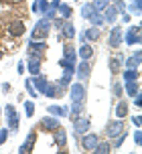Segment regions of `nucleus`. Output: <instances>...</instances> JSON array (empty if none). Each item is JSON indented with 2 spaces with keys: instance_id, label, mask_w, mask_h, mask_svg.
<instances>
[{
  "instance_id": "obj_35",
  "label": "nucleus",
  "mask_w": 142,
  "mask_h": 154,
  "mask_svg": "<svg viewBox=\"0 0 142 154\" xmlns=\"http://www.w3.org/2000/svg\"><path fill=\"white\" fill-rule=\"evenodd\" d=\"M124 81H138V71L136 69H126L124 71Z\"/></svg>"
},
{
  "instance_id": "obj_20",
  "label": "nucleus",
  "mask_w": 142,
  "mask_h": 154,
  "mask_svg": "<svg viewBox=\"0 0 142 154\" xmlns=\"http://www.w3.org/2000/svg\"><path fill=\"white\" fill-rule=\"evenodd\" d=\"M55 144L59 148H65V144H67V132H65L61 126L55 130Z\"/></svg>"
},
{
  "instance_id": "obj_36",
  "label": "nucleus",
  "mask_w": 142,
  "mask_h": 154,
  "mask_svg": "<svg viewBox=\"0 0 142 154\" xmlns=\"http://www.w3.org/2000/svg\"><path fill=\"white\" fill-rule=\"evenodd\" d=\"M81 112V101H73V106H71V120H75Z\"/></svg>"
},
{
  "instance_id": "obj_25",
  "label": "nucleus",
  "mask_w": 142,
  "mask_h": 154,
  "mask_svg": "<svg viewBox=\"0 0 142 154\" xmlns=\"http://www.w3.org/2000/svg\"><path fill=\"white\" fill-rule=\"evenodd\" d=\"M122 61H124V57H122V55H114V57H112L110 59V71L112 73H118L120 71V65H122Z\"/></svg>"
},
{
  "instance_id": "obj_10",
  "label": "nucleus",
  "mask_w": 142,
  "mask_h": 154,
  "mask_svg": "<svg viewBox=\"0 0 142 154\" xmlns=\"http://www.w3.org/2000/svg\"><path fill=\"white\" fill-rule=\"evenodd\" d=\"M89 73H91L89 63H87V61H81V63H79V67H75V73H73V75H77L79 81H85L87 77H89Z\"/></svg>"
},
{
  "instance_id": "obj_32",
  "label": "nucleus",
  "mask_w": 142,
  "mask_h": 154,
  "mask_svg": "<svg viewBox=\"0 0 142 154\" xmlns=\"http://www.w3.org/2000/svg\"><path fill=\"white\" fill-rule=\"evenodd\" d=\"M126 136H128V134H124V130H122L118 136H114V138H112V144H110V146L112 148H120V146H122V142L126 140Z\"/></svg>"
},
{
  "instance_id": "obj_51",
  "label": "nucleus",
  "mask_w": 142,
  "mask_h": 154,
  "mask_svg": "<svg viewBox=\"0 0 142 154\" xmlns=\"http://www.w3.org/2000/svg\"><path fill=\"white\" fill-rule=\"evenodd\" d=\"M110 2H114V0H110Z\"/></svg>"
},
{
  "instance_id": "obj_44",
  "label": "nucleus",
  "mask_w": 142,
  "mask_h": 154,
  "mask_svg": "<svg viewBox=\"0 0 142 154\" xmlns=\"http://www.w3.org/2000/svg\"><path fill=\"white\" fill-rule=\"evenodd\" d=\"M134 142L138 144V146L142 144V132H140V130H136V132H134Z\"/></svg>"
},
{
  "instance_id": "obj_21",
  "label": "nucleus",
  "mask_w": 142,
  "mask_h": 154,
  "mask_svg": "<svg viewBox=\"0 0 142 154\" xmlns=\"http://www.w3.org/2000/svg\"><path fill=\"white\" fill-rule=\"evenodd\" d=\"M47 114L57 116V118H65V116L69 114V109L65 108V106H49V108H47Z\"/></svg>"
},
{
  "instance_id": "obj_3",
  "label": "nucleus",
  "mask_w": 142,
  "mask_h": 154,
  "mask_svg": "<svg viewBox=\"0 0 142 154\" xmlns=\"http://www.w3.org/2000/svg\"><path fill=\"white\" fill-rule=\"evenodd\" d=\"M41 55L31 53L29 51V61H26V69L31 71V75H41Z\"/></svg>"
},
{
  "instance_id": "obj_17",
  "label": "nucleus",
  "mask_w": 142,
  "mask_h": 154,
  "mask_svg": "<svg viewBox=\"0 0 142 154\" xmlns=\"http://www.w3.org/2000/svg\"><path fill=\"white\" fill-rule=\"evenodd\" d=\"M49 8H51V2H49V0H35L32 6H31V10H32V12H41V14H45Z\"/></svg>"
},
{
  "instance_id": "obj_41",
  "label": "nucleus",
  "mask_w": 142,
  "mask_h": 154,
  "mask_svg": "<svg viewBox=\"0 0 142 154\" xmlns=\"http://www.w3.org/2000/svg\"><path fill=\"white\" fill-rule=\"evenodd\" d=\"M114 6H116V10L122 12V14L126 12V2H124V0H114Z\"/></svg>"
},
{
  "instance_id": "obj_38",
  "label": "nucleus",
  "mask_w": 142,
  "mask_h": 154,
  "mask_svg": "<svg viewBox=\"0 0 142 154\" xmlns=\"http://www.w3.org/2000/svg\"><path fill=\"white\" fill-rule=\"evenodd\" d=\"M24 114L29 116V118H32V116H35V103H32L31 100L24 103Z\"/></svg>"
},
{
  "instance_id": "obj_39",
  "label": "nucleus",
  "mask_w": 142,
  "mask_h": 154,
  "mask_svg": "<svg viewBox=\"0 0 142 154\" xmlns=\"http://www.w3.org/2000/svg\"><path fill=\"white\" fill-rule=\"evenodd\" d=\"M24 87H26V91H29V95H31V97H37V95H39V93H37V89L32 87L31 79H26V81H24Z\"/></svg>"
},
{
  "instance_id": "obj_22",
  "label": "nucleus",
  "mask_w": 142,
  "mask_h": 154,
  "mask_svg": "<svg viewBox=\"0 0 142 154\" xmlns=\"http://www.w3.org/2000/svg\"><path fill=\"white\" fill-rule=\"evenodd\" d=\"M124 91L128 93V97H134V95H138V93H140V85H138V81H126V85H124Z\"/></svg>"
},
{
  "instance_id": "obj_7",
  "label": "nucleus",
  "mask_w": 142,
  "mask_h": 154,
  "mask_svg": "<svg viewBox=\"0 0 142 154\" xmlns=\"http://www.w3.org/2000/svg\"><path fill=\"white\" fill-rule=\"evenodd\" d=\"M122 41H126L128 45H138V43H140V26H138V24L128 26L126 38H122Z\"/></svg>"
},
{
  "instance_id": "obj_8",
  "label": "nucleus",
  "mask_w": 142,
  "mask_h": 154,
  "mask_svg": "<svg viewBox=\"0 0 142 154\" xmlns=\"http://www.w3.org/2000/svg\"><path fill=\"white\" fill-rule=\"evenodd\" d=\"M69 93H71V101H83V97H85V87H83V83H73L69 85Z\"/></svg>"
},
{
  "instance_id": "obj_6",
  "label": "nucleus",
  "mask_w": 142,
  "mask_h": 154,
  "mask_svg": "<svg viewBox=\"0 0 142 154\" xmlns=\"http://www.w3.org/2000/svg\"><path fill=\"white\" fill-rule=\"evenodd\" d=\"M89 118H81V116H77L75 120H73V130H75V136H81V134H85L87 130H89Z\"/></svg>"
},
{
  "instance_id": "obj_1",
  "label": "nucleus",
  "mask_w": 142,
  "mask_h": 154,
  "mask_svg": "<svg viewBox=\"0 0 142 154\" xmlns=\"http://www.w3.org/2000/svg\"><path fill=\"white\" fill-rule=\"evenodd\" d=\"M49 31H51V20L49 18H39L37 23H35V26H32L31 31V41H45L49 35Z\"/></svg>"
},
{
  "instance_id": "obj_19",
  "label": "nucleus",
  "mask_w": 142,
  "mask_h": 154,
  "mask_svg": "<svg viewBox=\"0 0 142 154\" xmlns=\"http://www.w3.org/2000/svg\"><path fill=\"white\" fill-rule=\"evenodd\" d=\"M75 37V26L71 23H63V26H61V32H59V38L63 41V38H73Z\"/></svg>"
},
{
  "instance_id": "obj_42",
  "label": "nucleus",
  "mask_w": 142,
  "mask_h": 154,
  "mask_svg": "<svg viewBox=\"0 0 142 154\" xmlns=\"http://www.w3.org/2000/svg\"><path fill=\"white\" fill-rule=\"evenodd\" d=\"M6 138H8V128H2V130H0V146L6 142Z\"/></svg>"
},
{
  "instance_id": "obj_16",
  "label": "nucleus",
  "mask_w": 142,
  "mask_h": 154,
  "mask_svg": "<svg viewBox=\"0 0 142 154\" xmlns=\"http://www.w3.org/2000/svg\"><path fill=\"white\" fill-rule=\"evenodd\" d=\"M61 93H63V91L57 87V83H51V81H47L45 89H43V95H47V97H59Z\"/></svg>"
},
{
  "instance_id": "obj_15",
  "label": "nucleus",
  "mask_w": 142,
  "mask_h": 154,
  "mask_svg": "<svg viewBox=\"0 0 142 154\" xmlns=\"http://www.w3.org/2000/svg\"><path fill=\"white\" fill-rule=\"evenodd\" d=\"M140 61H142V53L136 51V53H132V57H128L124 63H126V69H138V67H140Z\"/></svg>"
},
{
  "instance_id": "obj_45",
  "label": "nucleus",
  "mask_w": 142,
  "mask_h": 154,
  "mask_svg": "<svg viewBox=\"0 0 142 154\" xmlns=\"http://www.w3.org/2000/svg\"><path fill=\"white\" fill-rule=\"evenodd\" d=\"M134 97H136V100H134V106H136V108H140V106H142V95L138 93V95H134Z\"/></svg>"
},
{
  "instance_id": "obj_34",
  "label": "nucleus",
  "mask_w": 142,
  "mask_h": 154,
  "mask_svg": "<svg viewBox=\"0 0 142 154\" xmlns=\"http://www.w3.org/2000/svg\"><path fill=\"white\" fill-rule=\"evenodd\" d=\"M94 10H95V8H94V2H85V4L81 6V16H83V18H89V14H91Z\"/></svg>"
},
{
  "instance_id": "obj_48",
  "label": "nucleus",
  "mask_w": 142,
  "mask_h": 154,
  "mask_svg": "<svg viewBox=\"0 0 142 154\" xmlns=\"http://www.w3.org/2000/svg\"><path fill=\"white\" fill-rule=\"evenodd\" d=\"M18 73H24V63L23 61L18 63Z\"/></svg>"
},
{
  "instance_id": "obj_24",
  "label": "nucleus",
  "mask_w": 142,
  "mask_h": 154,
  "mask_svg": "<svg viewBox=\"0 0 142 154\" xmlns=\"http://www.w3.org/2000/svg\"><path fill=\"white\" fill-rule=\"evenodd\" d=\"M79 57H81V59H83V61H89V59H91V57H94V49H91V47L89 45H85V43H83V45L79 47Z\"/></svg>"
},
{
  "instance_id": "obj_50",
  "label": "nucleus",
  "mask_w": 142,
  "mask_h": 154,
  "mask_svg": "<svg viewBox=\"0 0 142 154\" xmlns=\"http://www.w3.org/2000/svg\"><path fill=\"white\" fill-rule=\"evenodd\" d=\"M132 2H140V0H132Z\"/></svg>"
},
{
  "instance_id": "obj_28",
  "label": "nucleus",
  "mask_w": 142,
  "mask_h": 154,
  "mask_svg": "<svg viewBox=\"0 0 142 154\" xmlns=\"http://www.w3.org/2000/svg\"><path fill=\"white\" fill-rule=\"evenodd\" d=\"M57 12H59L61 18H65V20L71 18V6H69V4H65V2H59V4H57Z\"/></svg>"
},
{
  "instance_id": "obj_2",
  "label": "nucleus",
  "mask_w": 142,
  "mask_h": 154,
  "mask_svg": "<svg viewBox=\"0 0 142 154\" xmlns=\"http://www.w3.org/2000/svg\"><path fill=\"white\" fill-rule=\"evenodd\" d=\"M100 142V136L95 134V132H85V134H81V146L85 148L87 152H94L95 144Z\"/></svg>"
},
{
  "instance_id": "obj_12",
  "label": "nucleus",
  "mask_w": 142,
  "mask_h": 154,
  "mask_svg": "<svg viewBox=\"0 0 142 154\" xmlns=\"http://www.w3.org/2000/svg\"><path fill=\"white\" fill-rule=\"evenodd\" d=\"M8 35L10 37H23L24 35V24L20 20H12L8 24Z\"/></svg>"
},
{
  "instance_id": "obj_37",
  "label": "nucleus",
  "mask_w": 142,
  "mask_h": 154,
  "mask_svg": "<svg viewBox=\"0 0 142 154\" xmlns=\"http://www.w3.org/2000/svg\"><path fill=\"white\" fill-rule=\"evenodd\" d=\"M91 2H94V8H95V10H100V12L110 4V0H91Z\"/></svg>"
},
{
  "instance_id": "obj_18",
  "label": "nucleus",
  "mask_w": 142,
  "mask_h": 154,
  "mask_svg": "<svg viewBox=\"0 0 142 154\" xmlns=\"http://www.w3.org/2000/svg\"><path fill=\"white\" fill-rule=\"evenodd\" d=\"M29 51L31 53H37V55H43L47 51V43L45 41H31L29 43Z\"/></svg>"
},
{
  "instance_id": "obj_30",
  "label": "nucleus",
  "mask_w": 142,
  "mask_h": 154,
  "mask_svg": "<svg viewBox=\"0 0 142 154\" xmlns=\"http://www.w3.org/2000/svg\"><path fill=\"white\" fill-rule=\"evenodd\" d=\"M83 37H85V41H97V38H100V31H97V26H91V29L83 31Z\"/></svg>"
},
{
  "instance_id": "obj_31",
  "label": "nucleus",
  "mask_w": 142,
  "mask_h": 154,
  "mask_svg": "<svg viewBox=\"0 0 142 154\" xmlns=\"http://www.w3.org/2000/svg\"><path fill=\"white\" fill-rule=\"evenodd\" d=\"M71 77H73V75H67V73H63V77H61V79L57 81V87H59L61 91H65V89L69 87V83H71Z\"/></svg>"
},
{
  "instance_id": "obj_40",
  "label": "nucleus",
  "mask_w": 142,
  "mask_h": 154,
  "mask_svg": "<svg viewBox=\"0 0 142 154\" xmlns=\"http://www.w3.org/2000/svg\"><path fill=\"white\" fill-rule=\"evenodd\" d=\"M112 87H114V89H112V93H114L116 97H120V95H122V91H124V85H122V83H118V81H116V83L112 85Z\"/></svg>"
},
{
  "instance_id": "obj_5",
  "label": "nucleus",
  "mask_w": 142,
  "mask_h": 154,
  "mask_svg": "<svg viewBox=\"0 0 142 154\" xmlns=\"http://www.w3.org/2000/svg\"><path fill=\"white\" fill-rule=\"evenodd\" d=\"M59 126H61V120H59L57 116L49 114V116H45V118L41 120V128H43V130H47V132H55Z\"/></svg>"
},
{
  "instance_id": "obj_9",
  "label": "nucleus",
  "mask_w": 142,
  "mask_h": 154,
  "mask_svg": "<svg viewBox=\"0 0 142 154\" xmlns=\"http://www.w3.org/2000/svg\"><path fill=\"white\" fill-rule=\"evenodd\" d=\"M108 43H110L112 49H118L122 45V29L120 26H114L110 31V38H108Z\"/></svg>"
},
{
  "instance_id": "obj_26",
  "label": "nucleus",
  "mask_w": 142,
  "mask_h": 154,
  "mask_svg": "<svg viewBox=\"0 0 142 154\" xmlns=\"http://www.w3.org/2000/svg\"><path fill=\"white\" fill-rule=\"evenodd\" d=\"M128 116V101L120 100L116 103V118H126Z\"/></svg>"
},
{
  "instance_id": "obj_27",
  "label": "nucleus",
  "mask_w": 142,
  "mask_h": 154,
  "mask_svg": "<svg viewBox=\"0 0 142 154\" xmlns=\"http://www.w3.org/2000/svg\"><path fill=\"white\" fill-rule=\"evenodd\" d=\"M59 65H61V69L67 73V75H73L75 73V63H71V61H67V59H59Z\"/></svg>"
},
{
  "instance_id": "obj_23",
  "label": "nucleus",
  "mask_w": 142,
  "mask_h": 154,
  "mask_svg": "<svg viewBox=\"0 0 142 154\" xmlns=\"http://www.w3.org/2000/svg\"><path fill=\"white\" fill-rule=\"evenodd\" d=\"M63 59L75 63V59H77V51H75V47H73V45H65L63 47Z\"/></svg>"
},
{
  "instance_id": "obj_13",
  "label": "nucleus",
  "mask_w": 142,
  "mask_h": 154,
  "mask_svg": "<svg viewBox=\"0 0 142 154\" xmlns=\"http://www.w3.org/2000/svg\"><path fill=\"white\" fill-rule=\"evenodd\" d=\"M35 138H37V132H29V136L24 140L23 144L18 146V152L20 154H26L29 150H32V144H35Z\"/></svg>"
},
{
  "instance_id": "obj_4",
  "label": "nucleus",
  "mask_w": 142,
  "mask_h": 154,
  "mask_svg": "<svg viewBox=\"0 0 142 154\" xmlns=\"http://www.w3.org/2000/svg\"><path fill=\"white\" fill-rule=\"evenodd\" d=\"M6 122H8V130H12V132L18 130V114H16L12 103L6 106Z\"/></svg>"
},
{
  "instance_id": "obj_46",
  "label": "nucleus",
  "mask_w": 142,
  "mask_h": 154,
  "mask_svg": "<svg viewBox=\"0 0 142 154\" xmlns=\"http://www.w3.org/2000/svg\"><path fill=\"white\" fill-rule=\"evenodd\" d=\"M132 122H134V126H140V124H142V118H140V116H134V118H132Z\"/></svg>"
},
{
  "instance_id": "obj_11",
  "label": "nucleus",
  "mask_w": 142,
  "mask_h": 154,
  "mask_svg": "<svg viewBox=\"0 0 142 154\" xmlns=\"http://www.w3.org/2000/svg\"><path fill=\"white\" fill-rule=\"evenodd\" d=\"M122 130H124V122H122V118H118V120H114L112 124H108V136H110V140L114 138V136H118Z\"/></svg>"
},
{
  "instance_id": "obj_49",
  "label": "nucleus",
  "mask_w": 142,
  "mask_h": 154,
  "mask_svg": "<svg viewBox=\"0 0 142 154\" xmlns=\"http://www.w3.org/2000/svg\"><path fill=\"white\" fill-rule=\"evenodd\" d=\"M0 59H2V49H0Z\"/></svg>"
},
{
  "instance_id": "obj_43",
  "label": "nucleus",
  "mask_w": 142,
  "mask_h": 154,
  "mask_svg": "<svg viewBox=\"0 0 142 154\" xmlns=\"http://www.w3.org/2000/svg\"><path fill=\"white\" fill-rule=\"evenodd\" d=\"M142 2H132V6H130V10L134 12V14H140V10H142Z\"/></svg>"
},
{
  "instance_id": "obj_29",
  "label": "nucleus",
  "mask_w": 142,
  "mask_h": 154,
  "mask_svg": "<svg viewBox=\"0 0 142 154\" xmlns=\"http://www.w3.org/2000/svg\"><path fill=\"white\" fill-rule=\"evenodd\" d=\"M89 23H94V26H102L103 24V14L100 10H94V12L89 14Z\"/></svg>"
},
{
  "instance_id": "obj_47",
  "label": "nucleus",
  "mask_w": 142,
  "mask_h": 154,
  "mask_svg": "<svg viewBox=\"0 0 142 154\" xmlns=\"http://www.w3.org/2000/svg\"><path fill=\"white\" fill-rule=\"evenodd\" d=\"M2 91H4V93L10 91V83H2Z\"/></svg>"
},
{
  "instance_id": "obj_33",
  "label": "nucleus",
  "mask_w": 142,
  "mask_h": 154,
  "mask_svg": "<svg viewBox=\"0 0 142 154\" xmlns=\"http://www.w3.org/2000/svg\"><path fill=\"white\" fill-rule=\"evenodd\" d=\"M110 142H97L95 144V148H94V152H97V154H106V152H110Z\"/></svg>"
},
{
  "instance_id": "obj_14",
  "label": "nucleus",
  "mask_w": 142,
  "mask_h": 154,
  "mask_svg": "<svg viewBox=\"0 0 142 154\" xmlns=\"http://www.w3.org/2000/svg\"><path fill=\"white\" fill-rule=\"evenodd\" d=\"M116 18H118V10H116V6H112L110 2L103 8V23H116Z\"/></svg>"
}]
</instances>
